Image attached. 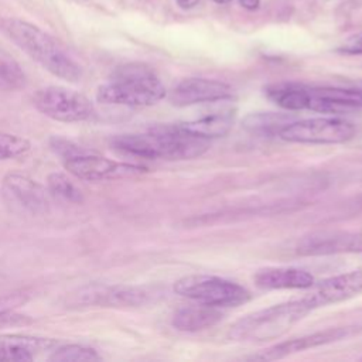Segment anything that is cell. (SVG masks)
I'll use <instances>...</instances> for the list:
<instances>
[{
	"mask_svg": "<svg viewBox=\"0 0 362 362\" xmlns=\"http://www.w3.org/2000/svg\"><path fill=\"white\" fill-rule=\"evenodd\" d=\"M0 82L6 88H20L25 82L24 72L20 69V66L14 61L8 59H0Z\"/></svg>",
	"mask_w": 362,
	"mask_h": 362,
	"instance_id": "cell-24",
	"label": "cell"
},
{
	"mask_svg": "<svg viewBox=\"0 0 362 362\" xmlns=\"http://www.w3.org/2000/svg\"><path fill=\"white\" fill-rule=\"evenodd\" d=\"M31 148V143L21 136L0 132V161L11 160L27 154Z\"/></svg>",
	"mask_w": 362,
	"mask_h": 362,
	"instance_id": "cell-23",
	"label": "cell"
},
{
	"mask_svg": "<svg viewBox=\"0 0 362 362\" xmlns=\"http://www.w3.org/2000/svg\"><path fill=\"white\" fill-rule=\"evenodd\" d=\"M338 51L344 54H362V34L351 37Z\"/></svg>",
	"mask_w": 362,
	"mask_h": 362,
	"instance_id": "cell-26",
	"label": "cell"
},
{
	"mask_svg": "<svg viewBox=\"0 0 362 362\" xmlns=\"http://www.w3.org/2000/svg\"><path fill=\"white\" fill-rule=\"evenodd\" d=\"M359 327H338V328H329L325 331H318L314 334L303 335L300 338H293L280 344H276L273 346H269L259 354L253 355L250 359L255 361H274V359H281L288 355L310 349V348H317L321 345H327L331 342H337L339 339H344L354 332H358Z\"/></svg>",
	"mask_w": 362,
	"mask_h": 362,
	"instance_id": "cell-12",
	"label": "cell"
},
{
	"mask_svg": "<svg viewBox=\"0 0 362 362\" xmlns=\"http://www.w3.org/2000/svg\"><path fill=\"white\" fill-rule=\"evenodd\" d=\"M310 288L311 291L304 298L313 310L344 301L362 291V270L328 277L317 284L314 283Z\"/></svg>",
	"mask_w": 362,
	"mask_h": 362,
	"instance_id": "cell-13",
	"label": "cell"
},
{
	"mask_svg": "<svg viewBox=\"0 0 362 362\" xmlns=\"http://www.w3.org/2000/svg\"><path fill=\"white\" fill-rule=\"evenodd\" d=\"M266 96L286 110H305L310 102V86L297 82H277L264 88Z\"/></svg>",
	"mask_w": 362,
	"mask_h": 362,
	"instance_id": "cell-18",
	"label": "cell"
},
{
	"mask_svg": "<svg viewBox=\"0 0 362 362\" xmlns=\"http://www.w3.org/2000/svg\"><path fill=\"white\" fill-rule=\"evenodd\" d=\"M174 291L192 301L214 307H236L250 300V293L240 284L208 274L184 276L174 283Z\"/></svg>",
	"mask_w": 362,
	"mask_h": 362,
	"instance_id": "cell-5",
	"label": "cell"
},
{
	"mask_svg": "<svg viewBox=\"0 0 362 362\" xmlns=\"http://www.w3.org/2000/svg\"><path fill=\"white\" fill-rule=\"evenodd\" d=\"M58 342L24 334L0 335V362H28L45 351H52Z\"/></svg>",
	"mask_w": 362,
	"mask_h": 362,
	"instance_id": "cell-15",
	"label": "cell"
},
{
	"mask_svg": "<svg viewBox=\"0 0 362 362\" xmlns=\"http://www.w3.org/2000/svg\"><path fill=\"white\" fill-rule=\"evenodd\" d=\"M222 315L219 307L197 303L178 308L173 315V325L184 332H197L214 327Z\"/></svg>",
	"mask_w": 362,
	"mask_h": 362,
	"instance_id": "cell-17",
	"label": "cell"
},
{
	"mask_svg": "<svg viewBox=\"0 0 362 362\" xmlns=\"http://www.w3.org/2000/svg\"><path fill=\"white\" fill-rule=\"evenodd\" d=\"M215 3H219V4H225V3H229L230 0H214Z\"/></svg>",
	"mask_w": 362,
	"mask_h": 362,
	"instance_id": "cell-29",
	"label": "cell"
},
{
	"mask_svg": "<svg viewBox=\"0 0 362 362\" xmlns=\"http://www.w3.org/2000/svg\"><path fill=\"white\" fill-rule=\"evenodd\" d=\"M296 252L301 256L362 253V232L324 230L310 233L298 240Z\"/></svg>",
	"mask_w": 362,
	"mask_h": 362,
	"instance_id": "cell-10",
	"label": "cell"
},
{
	"mask_svg": "<svg viewBox=\"0 0 362 362\" xmlns=\"http://www.w3.org/2000/svg\"><path fill=\"white\" fill-rule=\"evenodd\" d=\"M48 192L59 199L79 204L83 201L81 189L64 174V173H51L47 178Z\"/></svg>",
	"mask_w": 362,
	"mask_h": 362,
	"instance_id": "cell-21",
	"label": "cell"
},
{
	"mask_svg": "<svg viewBox=\"0 0 362 362\" xmlns=\"http://www.w3.org/2000/svg\"><path fill=\"white\" fill-rule=\"evenodd\" d=\"M277 136L290 143L338 144L355 136V126L345 119L325 116L293 120L280 129Z\"/></svg>",
	"mask_w": 362,
	"mask_h": 362,
	"instance_id": "cell-7",
	"label": "cell"
},
{
	"mask_svg": "<svg viewBox=\"0 0 362 362\" xmlns=\"http://www.w3.org/2000/svg\"><path fill=\"white\" fill-rule=\"evenodd\" d=\"M175 1L181 8H192L199 3V0H175Z\"/></svg>",
	"mask_w": 362,
	"mask_h": 362,
	"instance_id": "cell-28",
	"label": "cell"
},
{
	"mask_svg": "<svg viewBox=\"0 0 362 362\" xmlns=\"http://www.w3.org/2000/svg\"><path fill=\"white\" fill-rule=\"evenodd\" d=\"M239 3H240V6H243L247 10H255L259 7L260 0H239Z\"/></svg>",
	"mask_w": 362,
	"mask_h": 362,
	"instance_id": "cell-27",
	"label": "cell"
},
{
	"mask_svg": "<svg viewBox=\"0 0 362 362\" xmlns=\"http://www.w3.org/2000/svg\"><path fill=\"white\" fill-rule=\"evenodd\" d=\"M33 105L44 116L64 123L86 122L96 113L89 98L76 90L55 85L38 89L33 96Z\"/></svg>",
	"mask_w": 362,
	"mask_h": 362,
	"instance_id": "cell-6",
	"label": "cell"
},
{
	"mask_svg": "<svg viewBox=\"0 0 362 362\" xmlns=\"http://www.w3.org/2000/svg\"><path fill=\"white\" fill-rule=\"evenodd\" d=\"M311 310V305L304 297L270 305L235 321L228 331V337L236 342H266L277 339L288 332Z\"/></svg>",
	"mask_w": 362,
	"mask_h": 362,
	"instance_id": "cell-4",
	"label": "cell"
},
{
	"mask_svg": "<svg viewBox=\"0 0 362 362\" xmlns=\"http://www.w3.org/2000/svg\"><path fill=\"white\" fill-rule=\"evenodd\" d=\"M57 362H81V361H99L100 355L89 346L78 344L57 345L48 358Z\"/></svg>",
	"mask_w": 362,
	"mask_h": 362,
	"instance_id": "cell-22",
	"label": "cell"
},
{
	"mask_svg": "<svg viewBox=\"0 0 362 362\" xmlns=\"http://www.w3.org/2000/svg\"><path fill=\"white\" fill-rule=\"evenodd\" d=\"M294 119L290 117L288 115H283V113H273V112H260V113H253L246 116L243 126L253 132V133H279L281 127H284L286 124H288L290 122H293Z\"/></svg>",
	"mask_w": 362,
	"mask_h": 362,
	"instance_id": "cell-20",
	"label": "cell"
},
{
	"mask_svg": "<svg viewBox=\"0 0 362 362\" xmlns=\"http://www.w3.org/2000/svg\"><path fill=\"white\" fill-rule=\"evenodd\" d=\"M232 95L229 85L215 79L188 78L181 81L170 95V100L175 106H191L204 102L223 100Z\"/></svg>",
	"mask_w": 362,
	"mask_h": 362,
	"instance_id": "cell-14",
	"label": "cell"
},
{
	"mask_svg": "<svg viewBox=\"0 0 362 362\" xmlns=\"http://www.w3.org/2000/svg\"><path fill=\"white\" fill-rule=\"evenodd\" d=\"M146 288L124 284H86L68 297L69 307H136L147 303Z\"/></svg>",
	"mask_w": 362,
	"mask_h": 362,
	"instance_id": "cell-8",
	"label": "cell"
},
{
	"mask_svg": "<svg viewBox=\"0 0 362 362\" xmlns=\"http://www.w3.org/2000/svg\"><path fill=\"white\" fill-rule=\"evenodd\" d=\"M27 301V296L21 293H13L6 294L0 297V318H4V315L13 313L17 307L23 305Z\"/></svg>",
	"mask_w": 362,
	"mask_h": 362,
	"instance_id": "cell-25",
	"label": "cell"
},
{
	"mask_svg": "<svg viewBox=\"0 0 362 362\" xmlns=\"http://www.w3.org/2000/svg\"><path fill=\"white\" fill-rule=\"evenodd\" d=\"M253 280L264 290L310 288L314 284V276L297 267H264L256 272Z\"/></svg>",
	"mask_w": 362,
	"mask_h": 362,
	"instance_id": "cell-16",
	"label": "cell"
},
{
	"mask_svg": "<svg viewBox=\"0 0 362 362\" xmlns=\"http://www.w3.org/2000/svg\"><path fill=\"white\" fill-rule=\"evenodd\" d=\"M1 191L10 204L33 215L48 211V189L27 175L7 174L1 181Z\"/></svg>",
	"mask_w": 362,
	"mask_h": 362,
	"instance_id": "cell-11",
	"label": "cell"
},
{
	"mask_svg": "<svg viewBox=\"0 0 362 362\" xmlns=\"http://www.w3.org/2000/svg\"><path fill=\"white\" fill-rule=\"evenodd\" d=\"M233 120H235L233 110H225V112L211 113L199 119H194V120L177 123V124L181 130L187 133L209 140V139L221 137L226 134L230 130Z\"/></svg>",
	"mask_w": 362,
	"mask_h": 362,
	"instance_id": "cell-19",
	"label": "cell"
},
{
	"mask_svg": "<svg viewBox=\"0 0 362 362\" xmlns=\"http://www.w3.org/2000/svg\"><path fill=\"white\" fill-rule=\"evenodd\" d=\"M1 30L20 49L52 75L68 82L81 79L82 68L79 64L59 41L38 27L17 18H7L1 21Z\"/></svg>",
	"mask_w": 362,
	"mask_h": 362,
	"instance_id": "cell-2",
	"label": "cell"
},
{
	"mask_svg": "<svg viewBox=\"0 0 362 362\" xmlns=\"http://www.w3.org/2000/svg\"><path fill=\"white\" fill-rule=\"evenodd\" d=\"M112 147L123 154L148 160H189L202 156L209 141L187 133L178 124H160L144 133L115 136Z\"/></svg>",
	"mask_w": 362,
	"mask_h": 362,
	"instance_id": "cell-1",
	"label": "cell"
},
{
	"mask_svg": "<svg viewBox=\"0 0 362 362\" xmlns=\"http://www.w3.org/2000/svg\"><path fill=\"white\" fill-rule=\"evenodd\" d=\"M165 88L153 69L143 64L120 66L96 90V100L105 105L144 107L160 102Z\"/></svg>",
	"mask_w": 362,
	"mask_h": 362,
	"instance_id": "cell-3",
	"label": "cell"
},
{
	"mask_svg": "<svg viewBox=\"0 0 362 362\" xmlns=\"http://www.w3.org/2000/svg\"><path fill=\"white\" fill-rule=\"evenodd\" d=\"M65 170L83 181H107L136 177L147 171L146 167L110 160L96 154L81 151L64 158Z\"/></svg>",
	"mask_w": 362,
	"mask_h": 362,
	"instance_id": "cell-9",
	"label": "cell"
}]
</instances>
